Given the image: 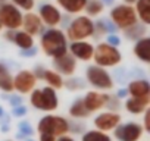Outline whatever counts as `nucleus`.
Segmentation results:
<instances>
[{
    "mask_svg": "<svg viewBox=\"0 0 150 141\" xmlns=\"http://www.w3.org/2000/svg\"><path fill=\"white\" fill-rule=\"evenodd\" d=\"M106 43L110 44V46H113V47H118V46L121 44V40H119V37H118L116 34H110V35H108Z\"/></svg>",
    "mask_w": 150,
    "mask_h": 141,
    "instance_id": "nucleus-36",
    "label": "nucleus"
},
{
    "mask_svg": "<svg viewBox=\"0 0 150 141\" xmlns=\"http://www.w3.org/2000/svg\"><path fill=\"white\" fill-rule=\"evenodd\" d=\"M43 22V25H47L49 28H56L62 22V12L57 6L52 3H44L40 6L37 13Z\"/></svg>",
    "mask_w": 150,
    "mask_h": 141,
    "instance_id": "nucleus-14",
    "label": "nucleus"
},
{
    "mask_svg": "<svg viewBox=\"0 0 150 141\" xmlns=\"http://www.w3.org/2000/svg\"><path fill=\"white\" fill-rule=\"evenodd\" d=\"M53 65V70L57 72L60 77H74L75 70H77V60H75L69 53L60 56V57H54L52 60Z\"/></svg>",
    "mask_w": 150,
    "mask_h": 141,
    "instance_id": "nucleus-15",
    "label": "nucleus"
},
{
    "mask_svg": "<svg viewBox=\"0 0 150 141\" xmlns=\"http://www.w3.org/2000/svg\"><path fill=\"white\" fill-rule=\"evenodd\" d=\"M13 34H15V31H6V34H5V38L8 40V41H13Z\"/></svg>",
    "mask_w": 150,
    "mask_h": 141,
    "instance_id": "nucleus-43",
    "label": "nucleus"
},
{
    "mask_svg": "<svg viewBox=\"0 0 150 141\" xmlns=\"http://www.w3.org/2000/svg\"><path fill=\"white\" fill-rule=\"evenodd\" d=\"M84 11H86L88 18H94V16H99L100 13H103L105 5L102 3V0H87V5H86Z\"/></svg>",
    "mask_w": 150,
    "mask_h": 141,
    "instance_id": "nucleus-28",
    "label": "nucleus"
},
{
    "mask_svg": "<svg viewBox=\"0 0 150 141\" xmlns=\"http://www.w3.org/2000/svg\"><path fill=\"white\" fill-rule=\"evenodd\" d=\"M21 27H22V31H25L31 37L38 35L43 31V22H41L40 16L34 12H27L25 15H22V25Z\"/></svg>",
    "mask_w": 150,
    "mask_h": 141,
    "instance_id": "nucleus-16",
    "label": "nucleus"
},
{
    "mask_svg": "<svg viewBox=\"0 0 150 141\" xmlns=\"http://www.w3.org/2000/svg\"><path fill=\"white\" fill-rule=\"evenodd\" d=\"M18 128H19V132H21L22 135L31 137V135L34 134L33 125H31L30 122H27V121H21V122H19V125H18Z\"/></svg>",
    "mask_w": 150,
    "mask_h": 141,
    "instance_id": "nucleus-33",
    "label": "nucleus"
},
{
    "mask_svg": "<svg viewBox=\"0 0 150 141\" xmlns=\"http://www.w3.org/2000/svg\"><path fill=\"white\" fill-rule=\"evenodd\" d=\"M68 53L80 62H90L93 59V53H94V46L90 41H71V44L68 46Z\"/></svg>",
    "mask_w": 150,
    "mask_h": 141,
    "instance_id": "nucleus-13",
    "label": "nucleus"
},
{
    "mask_svg": "<svg viewBox=\"0 0 150 141\" xmlns=\"http://www.w3.org/2000/svg\"><path fill=\"white\" fill-rule=\"evenodd\" d=\"M91 60H94V65L108 69V68L118 66L122 60V54L118 47H113L105 41L94 46V53H93Z\"/></svg>",
    "mask_w": 150,
    "mask_h": 141,
    "instance_id": "nucleus-6",
    "label": "nucleus"
},
{
    "mask_svg": "<svg viewBox=\"0 0 150 141\" xmlns=\"http://www.w3.org/2000/svg\"><path fill=\"white\" fill-rule=\"evenodd\" d=\"M119 123H122V116L119 115V112L102 110L93 119L94 129L102 131V132H108V134L112 132Z\"/></svg>",
    "mask_w": 150,
    "mask_h": 141,
    "instance_id": "nucleus-10",
    "label": "nucleus"
},
{
    "mask_svg": "<svg viewBox=\"0 0 150 141\" xmlns=\"http://www.w3.org/2000/svg\"><path fill=\"white\" fill-rule=\"evenodd\" d=\"M102 3H103V5H112L113 0H102Z\"/></svg>",
    "mask_w": 150,
    "mask_h": 141,
    "instance_id": "nucleus-44",
    "label": "nucleus"
},
{
    "mask_svg": "<svg viewBox=\"0 0 150 141\" xmlns=\"http://www.w3.org/2000/svg\"><path fill=\"white\" fill-rule=\"evenodd\" d=\"M144 121H143V129H144V132H150V109H147L144 113Z\"/></svg>",
    "mask_w": 150,
    "mask_h": 141,
    "instance_id": "nucleus-34",
    "label": "nucleus"
},
{
    "mask_svg": "<svg viewBox=\"0 0 150 141\" xmlns=\"http://www.w3.org/2000/svg\"><path fill=\"white\" fill-rule=\"evenodd\" d=\"M0 25L9 31H16L22 25V12L12 3L0 5Z\"/></svg>",
    "mask_w": 150,
    "mask_h": 141,
    "instance_id": "nucleus-8",
    "label": "nucleus"
},
{
    "mask_svg": "<svg viewBox=\"0 0 150 141\" xmlns=\"http://www.w3.org/2000/svg\"><path fill=\"white\" fill-rule=\"evenodd\" d=\"M86 80H87V84L90 87H93V90H96V91L108 93V91L113 90V87H115V81H113L112 75L109 74V70L105 68H100L97 65H90L86 69Z\"/></svg>",
    "mask_w": 150,
    "mask_h": 141,
    "instance_id": "nucleus-4",
    "label": "nucleus"
},
{
    "mask_svg": "<svg viewBox=\"0 0 150 141\" xmlns=\"http://www.w3.org/2000/svg\"><path fill=\"white\" fill-rule=\"evenodd\" d=\"M137 19L141 21L143 25L150 24V0H135V6H134Z\"/></svg>",
    "mask_w": 150,
    "mask_h": 141,
    "instance_id": "nucleus-23",
    "label": "nucleus"
},
{
    "mask_svg": "<svg viewBox=\"0 0 150 141\" xmlns=\"http://www.w3.org/2000/svg\"><path fill=\"white\" fill-rule=\"evenodd\" d=\"M132 53L140 62L150 63V38L149 37H143L138 41H135Z\"/></svg>",
    "mask_w": 150,
    "mask_h": 141,
    "instance_id": "nucleus-19",
    "label": "nucleus"
},
{
    "mask_svg": "<svg viewBox=\"0 0 150 141\" xmlns=\"http://www.w3.org/2000/svg\"><path fill=\"white\" fill-rule=\"evenodd\" d=\"M124 34H125V38L132 40V41H138L140 38L146 37V34H147V27L143 25V24H138V22H137V24L132 25L131 28L125 30Z\"/></svg>",
    "mask_w": 150,
    "mask_h": 141,
    "instance_id": "nucleus-26",
    "label": "nucleus"
},
{
    "mask_svg": "<svg viewBox=\"0 0 150 141\" xmlns=\"http://www.w3.org/2000/svg\"><path fill=\"white\" fill-rule=\"evenodd\" d=\"M110 31V27H109V24L106 22V21H97V22H94V34H93V37H100V35H106L108 32Z\"/></svg>",
    "mask_w": 150,
    "mask_h": 141,
    "instance_id": "nucleus-31",
    "label": "nucleus"
},
{
    "mask_svg": "<svg viewBox=\"0 0 150 141\" xmlns=\"http://www.w3.org/2000/svg\"><path fill=\"white\" fill-rule=\"evenodd\" d=\"M30 104L44 113H53L59 107L57 91L44 85L41 88H34L30 93Z\"/></svg>",
    "mask_w": 150,
    "mask_h": 141,
    "instance_id": "nucleus-2",
    "label": "nucleus"
},
{
    "mask_svg": "<svg viewBox=\"0 0 150 141\" xmlns=\"http://www.w3.org/2000/svg\"><path fill=\"white\" fill-rule=\"evenodd\" d=\"M63 87H66L69 91H80V90H83L86 87V82L83 80H80V78L69 77V80L63 82Z\"/></svg>",
    "mask_w": 150,
    "mask_h": 141,
    "instance_id": "nucleus-29",
    "label": "nucleus"
},
{
    "mask_svg": "<svg viewBox=\"0 0 150 141\" xmlns=\"http://www.w3.org/2000/svg\"><path fill=\"white\" fill-rule=\"evenodd\" d=\"M11 102H12V106L15 107V106H21L22 104V96H13V97H11Z\"/></svg>",
    "mask_w": 150,
    "mask_h": 141,
    "instance_id": "nucleus-38",
    "label": "nucleus"
},
{
    "mask_svg": "<svg viewBox=\"0 0 150 141\" xmlns=\"http://www.w3.org/2000/svg\"><path fill=\"white\" fill-rule=\"evenodd\" d=\"M3 3H6V0H0V5H3Z\"/></svg>",
    "mask_w": 150,
    "mask_h": 141,
    "instance_id": "nucleus-47",
    "label": "nucleus"
},
{
    "mask_svg": "<svg viewBox=\"0 0 150 141\" xmlns=\"http://www.w3.org/2000/svg\"><path fill=\"white\" fill-rule=\"evenodd\" d=\"M125 2V5H132V3H135V0H124Z\"/></svg>",
    "mask_w": 150,
    "mask_h": 141,
    "instance_id": "nucleus-45",
    "label": "nucleus"
},
{
    "mask_svg": "<svg viewBox=\"0 0 150 141\" xmlns=\"http://www.w3.org/2000/svg\"><path fill=\"white\" fill-rule=\"evenodd\" d=\"M37 78L30 69H21L16 75H13V91L19 96L30 94L34 88H37Z\"/></svg>",
    "mask_w": 150,
    "mask_h": 141,
    "instance_id": "nucleus-11",
    "label": "nucleus"
},
{
    "mask_svg": "<svg viewBox=\"0 0 150 141\" xmlns=\"http://www.w3.org/2000/svg\"><path fill=\"white\" fill-rule=\"evenodd\" d=\"M56 141H77L72 135H69V134H65V135H60V137H57L56 138Z\"/></svg>",
    "mask_w": 150,
    "mask_h": 141,
    "instance_id": "nucleus-39",
    "label": "nucleus"
},
{
    "mask_svg": "<svg viewBox=\"0 0 150 141\" xmlns=\"http://www.w3.org/2000/svg\"><path fill=\"white\" fill-rule=\"evenodd\" d=\"M0 30H2V25H0Z\"/></svg>",
    "mask_w": 150,
    "mask_h": 141,
    "instance_id": "nucleus-49",
    "label": "nucleus"
},
{
    "mask_svg": "<svg viewBox=\"0 0 150 141\" xmlns=\"http://www.w3.org/2000/svg\"><path fill=\"white\" fill-rule=\"evenodd\" d=\"M149 104H150V97H128L124 103V107L128 113L131 115H143L147 109H149Z\"/></svg>",
    "mask_w": 150,
    "mask_h": 141,
    "instance_id": "nucleus-18",
    "label": "nucleus"
},
{
    "mask_svg": "<svg viewBox=\"0 0 150 141\" xmlns=\"http://www.w3.org/2000/svg\"><path fill=\"white\" fill-rule=\"evenodd\" d=\"M12 5L16 6L19 11L31 12L35 6V0H12Z\"/></svg>",
    "mask_w": 150,
    "mask_h": 141,
    "instance_id": "nucleus-30",
    "label": "nucleus"
},
{
    "mask_svg": "<svg viewBox=\"0 0 150 141\" xmlns=\"http://www.w3.org/2000/svg\"><path fill=\"white\" fill-rule=\"evenodd\" d=\"M127 94L128 97H150V82L146 78H140V80H132L128 85H127Z\"/></svg>",
    "mask_w": 150,
    "mask_h": 141,
    "instance_id": "nucleus-17",
    "label": "nucleus"
},
{
    "mask_svg": "<svg viewBox=\"0 0 150 141\" xmlns=\"http://www.w3.org/2000/svg\"><path fill=\"white\" fill-rule=\"evenodd\" d=\"M13 115L15 116H18V118H22V116H25L27 115V107L25 106H15L13 107Z\"/></svg>",
    "mask_w": 150,
    "mask_h": 141,
    "instance_id": "nucleus-37",
    "label": "nucleus"
},
{
    "mask_svg": "<svg viewBox=\"0 0 150 141\" xmlns=\"http://www.w3.org/2000/svg\"><path fill=\"white\" fill-rule=\"evenodd\" d=\"M109 16H110V21L115 25V28H119L122 31L131 28L132 25H135L138 22L132 5H125V3L118 5L110 9Z\"/></svg>",
    "mask_w": 150,
    "mask_h": 141,
    "instance_id": "nucleus-7",
    "label": "nucleus"
},
{
    "mask_svg": "<svg viewBox=\"0 0 150 141\" xmlns=\"http://www.w3.org/2000/svg\"><path fill=\"white\" fill-rule=\"evenodd\" d=\"M3 115H5V109L0 106V118H3Z\"/></svg>",
    "mask_w": 150,
    "mask_h": 141,
    "instance_id": "nucleus-46",
    "label": "nucleus"
},
{
    "mask_svg": "<svg viewBox=\"0 0 150 141\" xmlns=\"http://www.w3.org/2000/svg\"><path fill=\"white\" fill-rule=\"evenodd\" d=\"M94 34V22L87 15L77 16L66 30V40L71 41H86Z\"/></svg>",
    "mask_w": 150,
    "mask_h": 141,
    "instance_id": "nucleus-5",
    "label": "nucleus"
},
{
    "mask_svg": "<svg viewBox=\"0 0 150 141\" xmlns=\"http://www.w3.org/2000/svg\"><path fill=\"white\" fill-rule=\"evenodd\" d=\"M41 81H44L47 87H50V88H53L56 91L60 90V88H63V82H65L63 77H60L57 72H54L53 69H47V68H46L44 74H43Z\"/></svg>",
    "mask_w": 150,
    "mask_h": 141,
    "instance_id": "nucleus-24",
    "label": "nucleus"
},
{
    "mask_svg": "<svg viewBox=\"0 0 150 141\" xmlns=\"http://www.w3.org/2000/svg\"><path fill=\"white\" fill-rule=\"evenodd\" d=\"M69 129H71V122L66 118L54 113H46L43 118H40L37 123L38 134H49L54 138L69 134Z\"/></svg>",
    "mask_w": 150,
    "mask_h": 141,
    "instance_id": "nucleus-3",
    "label": "nucleus"
},
{
    "mask_svg": "<svg viewBox=\"0 0 150 141\" xmlns=\"http://www.w3.org/2000/svg\"><path fill=\"white\" fill-rule=\"evenodd\" d=\"M112 132H113L112 138H115L116 141H140L144 135L143 125L134 121L119 123Z\"/></svg>",
    "mask_w": 150,
    "mask_h": 141,
    "instance_id": "nucleus-9",
    "label": "nucleus"
},
{
    "mask_svg": "<svg viewBox=\"0 0 150 141\" xmlns=\"http://www.w3.org/2000/svg\"><path fill=\"white\" fill-rule=\"evenodd\" d=\"M115 96H116V97L121 100V99H125L128 94H127V90H125V88H122V90H118V93H116Z\"/></svg>",
    "mask_w": 150,
    "mask_h": 141,
    "instance_id": "nucleus-42",
    "label": "nucleus"
},
{
    "mask_svg": "<svg viewBox=\"0 0 150 141\" xmlns=\"http://www.w3.org/2000/svg\"><path fill=\"white\" fill-rule=\"evenodd\" d=\"M40 47L41 51L47 57H60L68 53V40L62 30L49 28L40 35Z\"/></svg>",
    "mask_w": 150,
    "mask_h": 141,
    "instance_id": "nucleus-1",
    "label": "nucleus"
},
{
    "mask_svg": "<svg viewBox=\"0 0 150 141\" xmlns=\"http://www.w3.org/2000/svg\"><path fill=\"white\" fill-rule=\"evenodd\" d=\"M38 141H56V138L52 137V135H49V134H40Z\"/></svg>",
    "mask_w": 150,
    "mask_h": 141,
    "instance_id": "nucleus-40",
    "label": "nucleus"
},
{
    "mask_svg": "<svg viewBox=\"0 0 150 141\" xmlns=\"http://www.w3.org/2000/svg\"><path fill=\"white\" fill-rule=\"evenodd\" d=\"M0 91L13 93V75L6 63L0 60Z\"/></svg>",
    "mask_w": 150,
    "mask_h": 141,
    "instance_id": "nucleus-20",
    "label": "nucleus"
},
{
    "mask_svg": "<svg viewBox=\"0 0 150 141\" xmlns=\"http://www.w3.org/2000/svg\"><path fill=\"white\" fill-rule=\"evenodd\" d=\"M81 141H113L112 135L97 129H88L81 135Z\"/></svg>",
    "mask_w": 150,
    "mask_h": 141,
    "instance_id": "nucleus-27",
    "label": "nucleus"
},
{
    "mask_svg": "<svg viewBox=\"0 0 150 141\" xmlns=\"http://www.w3.org/2000/svg\"><path fill=\"white\" fill-rule=\"evenodd\" d=\"M35 53H37V49H35V47H33V49H30V50H24V51H21L22 56H34Z\"/></svg>",
    "mask_w": 150,
    "mask_h": 141,
    "instance_id": "nucleus-41",
    "label": "nucleus"
},
{
    "mask_svg": "<svg viewBox=\"0 0 150 141\" xmlns=\"http://www.w3.org/2000/svg\"><path fill=\"white\" fill-rule=\"evenodd\" d=\"M57 6L69 15H78L86 9L87 0H56Z\"/></svg>",
    "mask_w": 150,
    "mask_h": 141,
    "instance_id": "nucleus-21",
    "label": "nucleus"
},
{
    "mask_svg": "<svg viewBox=\"0 0 150 141\" xmlns=\"http://www.w3.org/2000/svg\"><path fill=\"white\" fill-rule=\"evenodd\" d=\"M13 44H16L19 47L21 51L24 50H30L34 47V37H31L30 34H27L25 31L22 30H16L15 34H13Z\"/></svg>",
    "mask_w": 150,
    "mask_h": 141,
    "instance_id": "nucleus-25",
    "label": "nucleus"
},
{
    "mask_svg": "<svg viewBox=\"0 0 150 141\" xmlns=\"http://www.w3.org/2000/svg\"><path fill=\"white\" fill-rule=\"evenodd\" d=\"M68 113H69V116H71L72 119H75V121L87 119V118L91 115V113L87 110V107L84 106V103H83V99H81V97L75 99V100L72 102V104L69 106Z\"/></svg>",
    "mask_w": 150,
    "mask_h": 141,
    "instance_id": "nucleus-22",
    "label": "nucleus"
},
{
    "mask_svg": "<svg viewBox=\"0 0 150 141\" xmlns=\"http://www.w3.org/2000/svg\"><path fill=\"white\" fill-rule=\"evenodd\" d=\"M81 99H83V103H84V106L87 107V110L90 113H99L103 109H106L109 94L102 93V91H96V90H90Z\"/></svg>",
    "mask_w": 150,
    "mask_h": 141,
    "instance_id": "nucleus-12",
    "label": "nucleus"
},
{
    "mask_svg": "<svg viewBox=\"0 0 150 141\" xmlns=\"http://www.w3.org/2000/svg\"><path fill=\"white\" fill-rule=\"evenodd\" d=\"M8 141H11V140H8Z\"/></svg>",
    "mask_w": 150,
    "mask_h": 141,
    "instance_id": "nucleus-50",
    "label": "nucleus"
},
{
    "mask_svg": "<svg viewBox=\"0 0 150 141\" xmlns=\"http://www.w3.org/2000/svg\"><path fill=\"white\" fill-rule=\"evenodd\" d=\"M119 107H121V100H119L116 96H110V94H109V100H108L106 109L110 110V112H118Z\"/></svg>",
    "mask_w": 150,
    "mask_h": 141,
    "instance_id": "nucleus-32",
    "label": "nucleus"
},
{
    "mask_svg": "<svg viewBox=\"0 0 150 141\" xmlns=\"http://www.w3.org/2000/svg\"><path fill=\"white\" fill-rule=\"evenodd\" d=\"M44 70H46V68H44V66H41V65H37V66L33 69V74L35 75L37 81H41V78H43V74H44Z\"/></svg>",
    "mask_w": 150,
    "mask_h": 141,
    "instance_id": "nucleus-35",
    "label": "nucleus"
},
{
    "mask_svg": "<svg viewBox=\"0 0 150 141\" xmlns=\"http://www.w3.org/2000/svg\"><path fill=\"white\" fill-rule=\"evenodd\" d=\"M27 141H35V140H33V138H27Z\"/></svg>",
    "mask_w": 150,
    "mask_h": 141,
    "instance_id": "nucleus-48",
    "label": "nucleus"
}]
</instances>
